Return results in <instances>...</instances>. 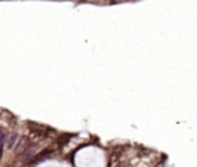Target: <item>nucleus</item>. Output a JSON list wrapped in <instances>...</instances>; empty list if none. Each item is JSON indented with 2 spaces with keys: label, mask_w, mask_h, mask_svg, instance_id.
<instances>
[]
</instances>
